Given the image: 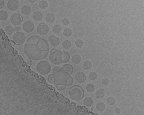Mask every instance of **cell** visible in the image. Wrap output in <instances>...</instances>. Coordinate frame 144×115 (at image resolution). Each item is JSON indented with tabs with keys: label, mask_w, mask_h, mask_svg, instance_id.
Returning a JSON list of instances; mask_svg holds the SVG:
<instances>
[{
	"label": "cell",
	"mask_w": 144,
	"mask_h": 115,
	"mask_svg": "<svg viewBox=\"0 0 144 115\" xmlns=\"http://www.w3.org/2000/svg\"><path fill=\"white\" fill-rule=\"evenodd\" d=\"M24 50L25 54L29 59L41 60L47 57L49 54V45L45 39L34 35L27 40Z\"/></svg>",
	"instance_id": "obj_1"
},
{
	"label": "cell",
	"mask_w": 144,
	"mask_h": 115,
	"mask_svg": "<svg viewBox=\"0 0 144 115\" xmlns=\"http://www.w3.org/2000/svg\"><path fill=\"white\" fill-rule=\"evenodd\" d=\"M52 74L54 78L53 83L54 85H63L67 86V81L71 75L66 72L63 67H54L52 70Z\"/></svg>",
	"instance_id": "obj_2"
},
{
	"label": "cell",
	"mask_w": 144,
	"mask_h": 115,
	"mask_svg": "<svg viewBox=\"0 0 144 115\" xmlns=\"http://www.w3.org/2000/svg\"><path fill=\"white\" fill-rule=\"evenodd\" d=\"M68 93L70 98L76 101L82 100L85 94L84 89L79 85H74L71 87L69 89Z\"/></svg>",
	"instance_id": "obj_3"
},
{
	"label": "cell",
	"mask_w": 144,
	"mask_h": 115,
	"mask_svg": "<svg viewBox=\"0 0 144 115\" xmlns=\"http://www.w3.org/2000/svg\"><path fill=\"white\" fill-rule=\"evenodd\" d=\"M36 69L38 72L42 75H46L49 74L51 71V65L47 60H42L37 64Z\"/></svg>",
	"instance_id": "obj_4"
},
{
	"label": "cell",
	"mask_w": 144,
	"mask_h": 115,
	"mask_svg": "<svg viewBox=\"0 0 144 115\" xmlns=\"http://www.w3.org/2000/svg\"><path fill=\"white\" fill-rule=\"evenodd\" d=\"M63 51L61 50L53 48L50 51L49 58L50 62L54 65H58L63 63L61 58Z\"/></svg>",
	"instance_id": "obj_5"
},
{
	"label": "cell",
	"mask_w": 144,
	"mask_h": 115,
	"mask_svg": "<svg viewBox=\"0 0 144 115\" xmlns=\"http://www.w3.org/2000/svg\"><path fill=\"white\" fill-rule=\"evenodd\" d=\"M12 39L17 44L20 45L25 42L26 40V37L24 33L17 32L14 34Z\"/></svg>",
	"instance_id": "obj_6"
},
{
	"label": "cell",
	"mask_w": 144,
	"mask_h": 115,
	"mask_svg": "<svg viewBox=\"0 0 144 115\" xmlns=\"http://www.w3.org/2000/svg\"><path fill=\"white\" fill-rule=\"evenodd\" d=\"M37 31L38 34L41 36H45L49 32V28L45 23H41L38 25Z\"/></svg>",
	"instance_id": "obj_7"
},
{
	"label": "cell",
	"mask_w": 144,
	"mask_h": 115,
	"mask_svg": "<svg viewBox=\"0 0 144 115\" xmlns=\"http://www.w3.org/2000/svg\"><path fill=\"white\" fill-rule=\"evenodd\" d=\"M10 21L12 24L18 26L20 25L23 21V17L19 13H15L11 16Z\"/></svg>",
	"instance_id": "obj_8"
},
{
	"label": "cell",
	"mask_w": 144,
	"mask_h": 115,
	"mask_svg": "<svg viewBox=\"0 0 144 115\" xmlns=\"http://www.w3.org/2000/svg\"><path fill=\"white\" fill-rule=\"evenodd\" d=\"M35 25L34 23L30 21H27L23 23L22 28L25 32L27 33L32 32L34 30Z\"/></svg>",
	"instance_id": "obj_9"
},
{
	"label": "cell",
	"mask_w": 144,
	"mask_h": 115,
	"mask_svg": "<svg viewBox=\"0 0 144 115\" xmlns=\"http://www.w3.org/2000/svg\"><path fill=\"white\" fill-rule=\"evenodd\" d=\"M20 5L17 0H9L8 2L7 7L8 9L11 11H16L19 9Z\"/></svg>",
	"instance_id": "obj_10"
},
{
	"label": "cell",
	"mask_w": 144,
	"mask_h": 115,
	"mask_svg": "<svg viewBox=\"0 0 144 115\" xmlns=\"http://www.w3.org/2000/svg\"><path fill=\"white\" fill-rule=\"evenodd\" d=\"M75 78L76 81L80 83H84L87 79L86 74L83 72L80 71L76 74Z\"/></svg>",
	"instance_id": "obj_11"
},
{
	"label": "cell",
	"mask_w": 144,
	"mask_h": 115,
	"mask_svg": "<svg viewBox=\"0 0 144 115\" xmlns=\"http://www.w3.org/2000/svg\"><path fill=\"white\" fill-rule=\"evenodd\" d=\"M48 40L50 44L52 46L56 47L59 45L60 40L59 38L54 35H50L48 37Z\"/></svg>",
	"instance_id": "obj_12"
},
{
	"label": "cell",
	"mask_w": 144,
	"mask_h": 115,
	"mask_svg": "<svg viewBox=\"0 0 144 115\" xmlns=\"http://www.w3.org/2000/svg\"><path fill=\"white\" fill-rule=\"evenodd\" d=\"M43 17V15L39 11H36L34 12L32 16L33 19L35 21H39L42 20Z\"/></svg>",
	"instance_id": "obj_13"
},
{
	"label": "cell",
	"mask_w": 144,
	"mask_h": 115,
	"mask_svg": "<svg viewBox=\"0 0 144 115\" xmlns=\"http://www.w3.org/2000/svg\"><path fill=\"white\" fill-rule=\"evenodd\" d=\"M83 104L85 106L87 107L92 106L94 103V100L90 97H87L83 100Z\"/></svg>",
	"instance_id": "obj_14"
},
{
	"label": "cell",
	"mask_w": 144,
	"mask_h": 115,
	"mask_svg": "<svg viewBox=\"0 0 144 115\" xmlns=\"http://www.w3.org/2000/svg\"><path fill=\"white\" fill-rule=\"evenodd\" d=\"M21 12L23 14L25 15H28L30 14L32 9L30 6L25 5L23 6L21 9Z\"/></svg>",
	"instance_id": "obj_15"
},
{
	"label": "cell",
	"mask_w": 144,
	"mask_h": 115,
	"mask_svg": "<svg viewBox=\"0 0 144 115\" xmlns=\"http://www.w3.org/2000/svg\"><path fill=\"white\" fill-rule=\"evenodd\" d=\"M62 67L66 72L71 75L73 74L74 71V68L73 66L69 64H65Z\"/></svg>",
	"instance_id": "obj_16"
},
{
	"label": "cell",
	"mask_w": 144,
	"mask_h": 115,
	"mask_svg": "<svg viewBox=\"0 0 144 115\" xmlns=\"http://www.w3.org/2000/svg\"><path fill=\"white\" fill-rule=\"evenodd\" d=\"M61 58L63 63H66L69 61L70 58V56L68 53L63 51L61 55Z\"/></svg>",
	"instance_id": "obj_17"
},
{
	"label": "cell",
	"mask_w": 144,
	"mask_h": 115,
	"mask_svg": "<svg viewBox=\"0 0 144 115\" xmlns=\"http://www.w3.org/2000/svg\"><path fill=\"white\" fill-rule=\"evenodd\" d=\"M45 19L47 22L51 23L54 22L55 18V16L53 13H49L46 15Z\"/></svg>",
	"instance_id": "obj_18"
},
{
	"label": "cell",
	"mask_w": 144,
	"mask_h": 115,
	"mask_svg": "<svg viewBox=\"0 0 144 115\" xmlns=\"http://www.w3.org/2000/svg\"><path fill=\"white\" fill-rule=\"evenodd\" d=\"M95 95L97 98L99 99H102L104 98L105 95V92L104 89H99L96 91Z\"/></svg>",
	"instance_id": "obj_19"
},
{
	"label": "cell",
	"mask_w": 144,
	"mask_h": 115,
	"mask_svg": "<svg viewBox=\"0 0 144 115\" xmlns=\"http://www.w3.org/2000/svg\"><path fill=\"white\" fill-rule=\"evenodd\" d=\"M81 60V56L78 54H75L72 58V62L76 64H78L80 63Z\"/></svg>",
	"instance_id": "obj_20"
},
{
	"label": "cell",
	"mask_w": 144,
	"mask_h": 115,
	"mask_svg": "<svg viewBox=\"0 0 144 115\" xmlns=\"http://www.w3.org/2000/svg\"><path fill=\"white\" fill-rule=\"evenodd\" d=\"M96 107L97 110L99 112H102L105 109L106 106L104 102H99L97 103Z\"/></svg>",
	"instance_id": "obj_21"
},
{
	"label": "cell",
	"mask_w": 144,
	"mask_h": 115,
	"mask_svg": "<svg viewBox=\"0 0 144 115\" xmlns=\"http://www.w3.org/2000/svg\"><path fill=\"white\" fill-rule=\"evenodd\" d=\"M62 45L64 48L65 49H69L71 47V44L68 40H65L62 42Z\"/></svg>",
	"instance_id": "obj_22"
},
{
	"label": "cell",
	"mask_w": 144,
	"mask_h": 115,
	"mask_svg": "<svg viewBox=\"0 0 144 115\" xmlns=\"http://www.w3.org/2000/svg\"><path fill=\"white\" fill-rule=\"evenodd\" d=\"M83 66L85 69L87 70H90L92 67V64L90 61L87 60L83 63Z\"/></svg>",
	"instance_id": "obj_23"
},
{
	"label": "cell",
	"mask_w": 144,
	"mask_h": 115,
	"mask_svg": "<svg viewBox=\"0 0 144 115\" xmlns=\"http://www.w3.org/2000/svg\"><path fill=\"white\" fill-rule=\"evenodd\" d=\"M8 16V14L6 11L2 10L0 11V20L4 21L6 20Z\"/></svg>",
	"instance_id": "obj_24"
},
{
	"label": "cell",
	"mask_w": 144,
	"mask_h": 115,
	"mask_svg": "<svg viewBox=\"0 0 144 115\" xmlns=\"http://www.w3.org/2000/svg\"><path fill=\"white\" fill-rule=\"evenodd\" d=\"M5 31L6 34L8 36H10L14 32V29L12 27L8 26L6 27Z\"/></svg>",
	"instance_id": "obj_25"
},
{
	"label": "cell",
	"mask_w": 144,
	"mask_h": 115,
	"mask_svg": "<svg viewBox=\"0 0 144 115\" xmlns=\"http://www.w3.org/2000/svg\"><path fill=\"white\" fill-rule=\"evenodd\" d=\"M89 78L91 80L95 81L98 78V76L97 73L94 71L91 72L89 74Z\"/></svg>",
	"instance_id": "obj_26"
},
{
	"label": "cell",
	"mask_w": 144,
	"mask_h": 115,
	"mask_svg": "<svg viewBox=\"0 0 144 115\" xmlns=\"http://www.w3.org/2000/svg\"><path fill=\"white\" fill-rule=\"evenodd\" d=\"M62 29L61 26L58 25H54L52 28V30L54 34H59L61 32Z\"/></svg>",
	"instance_id": "obj_27"
},
{
	"label": "cell",
	"mask_w": 144,
	"mask_h": 115,
	"mask_svg": "<svg viewBox=\"0 0 144 115\" xmlns=\"http://www.w3.org/2000/svg\"><path fill=\"white\" fill-rule=\"evenodd\" d=\"M39 6L40 9L44 10L47 8L48 6V4L47 2L43 0V1H41L40 2L39 4Z\"/></svg>",
	"instance_id": "obj_28"
},
{
	"label": "cell",
	"mask_w": 144,
	"mask_h": 115,
	"mask_svg": "<svg viewBox=\"0 0 144 115\" xmlns=\"http://www.w3.org/2000/svg\"><path fill=\"white\" fill-rule=\"evenodd\" d=\"M107 103L110 106H113L116 104V99L113 97L112 96L109 97L107 99Z\"/></svg>",
	"instance_id": "obj_29"
},
{
	"label": "cell",
	"mask_w": 144,
	"mask_h": 115,
	"mask_svg": "<svg viewBox=\"0 0 144 115\" xmlns=\"http://www.w3.org/2000/svg\"><path fill=\"white\" fill-rule=\"evenodd\" d=\"M86 88L87 92L92 93L95 91V86L92 84L89 83L87 85Z\"/></svg>",
	"instance_id": "obj_30"
},
{
	"label": "cell",
	"mask_w": 144,
	"mask_h": 115,
	"mask_svg": "<svg viewBox=\"0 0 144 115\" xmlns=\"http://www.w3.org/2000/svg\"><path fill=\"white\" fill-rule=\"evenodd\" d=\"M63 34L64 36L66 37L69 38L72 36L73 32L71 29L67 28L64 30Z\"/></svg>",
	"instance_id": "obj_31"
},
{
	"label": "cell",
	"mask_w": 144,
	"mask_h": 115,
	"mask_svg": "<svg viewBox=\"0 0 144 115\" xmlns=\"http://www.w3.org/2000/svg\"><path fill=\"white\" fill-rule=\"evenodd\" d=\"M75 44L76 46L78 48H81L83 47L84 42L82 40L78 39L76 41Z\"/></svg>",
	"instance_id": "obj_32"
},
{
	"label": "cell",
	"mask_w": 144,
	"mask_h": 115,
	"mask_svg": "<svg viewBox=\"0 0 144 115\" xmlns=\"http://www.w3.org/2000/svg\"><path fill=\"white\" fill-rule=\"evenodd\" d=\"M62 24L64 26H67L69 25L70 23L69 20L67 18L63 19L62 20Z\"/></svg>",
	"instance_id": "obj_33"
},
{
	"label": "cell",
	"mask_w": 144,
	"mask_h": 115,
	"mask_svg": "<svg viewBox=\"0 0 144 115\" xmlns=\"http://www.w3.org/2000/svg\"><path fill=\"white\" fill-rule=\"evenodd\" d=\"M56 88H57L58 90L63 91L64 90L66 87L65 86L63 85H55Z\"/></svg>",
	"instance_id": "obj_34"
},
{
	"label": "cell",
	"mask_w": 144,
	"mask_h": 115,
	"mask_svg": "<svg viewBox=\"0 0 144 115\" xmlns=\"http://www.w3.org/2000/svg\"><path fill=\"white\" fill-rule=\"evenodd\" d=\"M110 83V81L108 78H104L102 79V83L103 85L107 86Z\"/></svg>",
	"instance_id": "obj_35"
},
{
	"label": "cell",
	"mask_w": 144,
	"mask_h": 115,
	"mask_svg": "<svg viewBox=\"0 0 144 115\" xmlns=\"http://www.w3.org/2000/svg\"><path fill=\"white\" fill-rule=\"evenodd\" d=\"M74 82L73 78L71 77H70L67 79V86H70Z\"/></svg>",
	"instance_id": "obj_36"
},
{
	"label": "cell",
	"mask_w": 144,
	"mask_h": 115,
	"mask_svg": "<svg viewBox=\"0 0 144 115\" xmlns=\"http://www.w3.org/2000/svg\"><path fill=\"white\" fill-rule=\"evenodd\" d=\"M48 81L49 82L51 83H53L54 81V78L53 75L51 74H50L48 77Z\"/></svg>",
	"instance_id": "obj_37"
},
{
	"label": "cell",
	"mask_w": 144,
	"mask_h": 115,
	"mask_svg": "<svg viewBox=\"0 0 144 115\" xmlns=\"http://www.w3.org/2000/svg\"><path fill=\"white\" fill-rule=\"evenodd\" d=\"M114 112L116 114H119L120 113V112H121V110L119 108H116L115 109Z\"/></svg>",
	"instance_id": "obj_38"
},
{
	"label": "cell",
	"mask_w": 144,
	"mask_h": 115,
	"mask_svg": "<svg viewBox=\"0 0 144 115\" xmlns=\"http://www.w3.org/2000/svg\"><path fill=\"white\" fill-rule=\"evenodd\" d=\"M0 7H1V9L3 7V5H4V4L5 3V1L4 0H1L0 1Z\"/></svg>",
	"instance_id": "obj_39"
},
{
	"label": "cell",
	"mask_w": 144,
	"mask_h": 115,
	"mask_svg": "<svg viewBox=\"0 0 144 115\" xmlns=\"http://www.w3.org/2000/svg\"><path fill=\"white\" fill-rule=\"evenodd\" d=\"M37 1L36 0H30V1H28H28L30 3H36Z\"/></svg>",
	"instance_id": "obj_40"
}]
</instances>
